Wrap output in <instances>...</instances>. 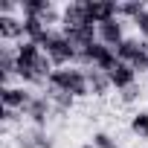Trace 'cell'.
Masks as SVG:
<instances>
[{
	"mask_svg": "<svg viewBox=\"0 0 148 148\" xmlns=\"http://www.w3.org/2000/svg\"><path fill=\"white\" fill-rule=\"evenodd\" d=\"M142 49H145V44H142L139 38H125V41H119V44L113 47V52H116V58H119L122 64H131Z\"/></svg>",
	"mask_w": 148,
	"mask_h": 148,
	"instance_id": "5b68a950",
	"label": "cell"
},
{
	"mask_svg": "<svg viewBox=\"0 0 148 148\" xmlns=\"http://www.w3.org/2000/svg\"><path fill=\"white\" fill-rule=\"evenodd\" d=\"M93 145H96V148H116V142H113V136H110V134H105V131H99V134H93Z\"/></svg>",
	"mask_w": 148,
	"mask_h": 148,
	"instance_id": "9c48e42d",
	"label": "cell"
},
{
	"mask_svg": "<svg viewBox=\"0 0 148 148\" xmlns=\"http://www.w3.org/2000/svg\"><path fill=\"white\" fill-rule=\"evenodd\" d=\"M82 148H96V145H93V142H90V145H82Z\"/></svg>",
	"mask_w": 148,
	"mask_h": 148,
	"instance_id": "8fae6325",
	"label": "cell"
},
{
	"mask_svg": "<svg viewBox=\"0 0 148 148\" xmlns=\"http://www.w3.org/2000/svg\"><path fill=\"white\" fill-rule=\"evenodd\" d=\"M131 131H134L139 139H145V136H148V110L134 113V119H131Z\"/></svg>",
	"mask_w": 148,
	"mask_h": 148,
	"instance_id": "52a82bcc",
	"label": "cell"
},
{
	"mask_svg": "<svg viewBox=\"0 0 148 148\" xmlns=\"http://www.w3.org/2000/svg\"><path fill=\"white\" fill-rule=\"evenodd\" d=\"M131 67H134V73H148V44H145V49L131 61Z\"/></svg>",
	"mask_w": 148,
	"mask_h": 148,
	"instance_id": "ba28073f",
	"label": "cell"
},
{
	"mask_svg": "<svg viewBox=\"0 0 148 148\" xmlns=\"http://www.w3.org/2000/svg\"><path fill=\"white\" fill-rule=\"evenodd\" d=\"M116 148H119V145H116Z\"/></svg>",
	"mask_w": 148,
	"mask_h": 148,
	"instance_id": "7c38bea8",
	"label": "cell"
},
{
	"mask_svg": "<svg viewBox=\"0 0 148 148\" xmlns=\"http://www.w3.org/2000/svg\"><path fill=\"white\" fill-rule=\"evenodd\" d=\"M0 102H3V108H9V110H26L29 108V102H32V93L21 84V87H15V84H6L3 90H0Z\"/></svg>",
	"mask_w": 148,
	"mask_h": 148,
	"instance_id": "6da1fadb",
	"label": "cell"
},
{
	"mask_svg": "<svg viewBox=\"0 0 148 148\" xmlns=\"http://www.w3.org/2000/svg\"><path fill=\"white\" fill-rule=\"evenodd\" d=\"M87 82H90V96H105L113 84H110V76L105 70H87Z\"/></svg>",
	"mask_w": 148,
	"mask_h": 148,
	"instance_id": "8992f818",
	"label": "cell"
},
{
	"mask_svg": "<svg viewBox=\"0 0 148 148\" xmlns=\"http://www.w3.org/2000/svg\"><path fill=\"white\" fill-rule=\"evenodd\" d=\"M128 35H125V23L119 21V18H113V21H108V23H99V41L105 44V47H116L119 41H125Z\"/></svg>",
	"mask_w": 148,
	"mask_h": 148,
	"instance_id": "3957f363",
	"label": "cell"
},
{
	"mask_svg": "<svg viewBox=\"0 0 148 148\" xmlns=\"http://www.w3.org/2000/svg\"><path fill=\"white\" fill-rule=\"evenodd\" d=\"M136 99H139V87H136V84L122 90V102H125V105H131V102H136Z\"/></svg>",
	"mask_w": 148,
	"mask_h": 148,
	"instance_id": "30bf717a",
	"label": "cell"
},
{
	"mask_svg": "<svg viewBox=\"0 0 148 148\" xmlns=\"http://www.w3.org/2000/svg\"><path fill=\"white\" fill-rule=\"evenodd\" d=\"M108 76H110V84H113L116 90H125V87H134V84H136V73H134V67H131V64H122V61L108 73Z\"/></svg>",
	"mask_w": 148,
	"mask_h": 148,
	"instance_id": "277c9868",
	"label": "cell"
},
{
	"mask_svg": "<svg viewBox=\"0 0 148 148\" xmlns=\"http://www.w3.org/2000/svg\"><path fill=\"white\" fill-rule=\"evenodd\" d=\"M49 113H52V105H49V99H47V96H32L29 108L23 110V116H29L35 128H47Z\"/></svg>",
	"mask_w": 148,
	"mask_h": 148,
	"instance_id": "7a4b0ae2",
	"label": "cell"
}]
</instances>
